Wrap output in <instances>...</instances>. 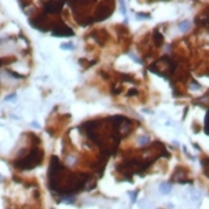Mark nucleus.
<instances>
[{
    "mask_svg": "<svg viewBox=\"0 0 209 209\" xmlns=\"http://www.w3.org/2000/svg\"><path fill=\"white\" fill-rule=\"evenodd\" d=\"M137 17H147V19L151 18V14L149 13H137Z\"/></svg>",
    "mask_w": 209,
    "mask_h": 209,
    "instance_id": "20",
    "label": "nucleus"
},
{
    "mask_svg": "<svg viewBox=\"0 0 209 209\" xmlns=\"http://www.w3.org/2000/svg\"><path fill=\"white\" fill-rule=\"evenodd\" d=\"M90 36H93L95 41L99 46H104L105 42H107V41L109 40V37H110V35H109V32L105 29H98V30L96 29V30H92Z\"/></svg>",
    "mask_w": 209,
    "mask_h": 209,
    "instance_id": "7",
    "label": "nucleus"
},
{
    "mask_svg": "<svg viewBox=\"0 0 209 209\" xmlns=\"http://www.w3.org/2000/svg\"><path fill=\"white\" fill-rule=\"evenodd\" d=\"M5 63H4V57H0V67L1 66H4Z\"/></svg>",
    "mask_w": 209,
    "mask_h": 209,
    "instance_id": "23",
    "label": "nucleus"
},
{
    "mask_svg": "<svg viewBox=\"0 0 209 209\" xmlns=\"http://www.w3.org/2000/svg\"><path fill=\"white\" fill-rule=\"evenodd\" d=\"M7 73L12 74V77H13V78H16V79H24V78H25V75L19 74V73L14 72V71H12V69H7Z\"/></svg>",
    "mask_w": 209,
    "mask_h": 209,
    "instance_id": "15",
    "label": "nucleus"
},
{
    "mask_svg": "<svg viewBox=\"0 0 209 209\" xmlns=\"http://www.w3.org/2000/svg\"><path fill=\"white\" fill-rule=\"evenodd\" d=\"M139 194V191H135V192H129V195L132 196V202L134 203L136 201V196Z\"/></svg>",
    "mask_w": 209,
    "mask_h": 209,
    "instance_id": "19",
    "label": "nucleus"
},
{
    "mask_svg": "<svg viewBox=\"0 0 209 209\" xmlns=\"http://www.w3.org/2000/svg\"><path fill=\"white\" fill-rule=\"evenodd\" d=\"M204 132H206V134L209 135V110L208 112H207V115H206V120H204Z\"/></svg>",
    "mask_w": 209,
    "mask_h": 209,
    "instance_id": "16",
    "label": "nucleus"
},
{
    "mask_svg": "<svg viewBox=\"0 0 209 209\" xmlns=\"http://www.w3.org/2000/svg\"><path fill=\"white\" fill-rule=\"evenodd\" d=\"M201 164L203 166V170H204V175L209 178V158H202L201 159Z\"/></svg>",
    "mask_w": 209,
    "mask_h": 209,
    "instance_id": "9",
    "label": "nucleus"
},
{
    "mask_svg": "<svg viewBox=\"0 0 209 209\" xmlns=\"http://www.w3.org/2000/svg\"><path fill=\"white\" fill-rule=\"evenodd\" d=\"M13 98H16V93H12L11 96H7L6 98H5V101H10V99H13Z\"/></svg>",
    "mask_w": 209,
    "mask_h": 209,
    "instance_id": "22",
    "label": "nucleus"
},
{
    "mask_svg": "<svg viewBox=\"0 0 209 209\" xmlns=\"http://www.w3.org/2000/svg\"><path fill=\"white\" fill-rule=\"evenodd\" d=\"M146 141H148V139H147V136H142V137H140V143H146Z\"/></svg>",
    "mask_w": 209,
    "mask_h": 209,
    "instance_id": "21",
    "label": "nucleus"
},
{
    "mask_svg": "<svg viewBox=\"0 0 209 209\" xmlns=\"http://www.w3.org/2000/svg\"><path fill=\"white\" fill-rule=\"evenodd\" d=\"M178 27H179V30L181 31H183V32H185V31H188L190 27V22H188V20H183L182 23L178 25Z\"/></svg>",
    "mask_w": 209,
    "mask_h": 209,
    "instance_id": "11",
    "label": "nucleus"
},
{
    "mask_svg": "<svg viewBox=\"0 0 209 209\" xmlns=\"http://www.w3.org/2000/svg\"><path fill=\"white\" fill-rule=\"evenodd\" d=\"M63 6H65V2H62V1H46V2H43V12L47 14L59 13V12H61Z\"/></svg>",
    "mask_w": 209,
    "mask_h": 209,
    "instance_id": "4",
    "label": "nucleus"
},
{
    "mask_svg": "<svg viewBox=\"0 0 209 209\" xmlns=\"http://www.w3.org/2000/svg\"><path fill=\"white\" fill-rule=\"evenodd\" d=\"M27 136L32 139V143H34L35 146H36V145H40V143H41V139L38 137V136H37V135H35L34 133H29V134H27Z\"/></svg>",
    "mask_w": 209,
    "mask_h": 209,
    "instance_id": "14",
    "label": "nucleus"
},
{
    "mask_svg": "<svg viewBox=\"0 0 209 209\" xmlns=\"http://www.w3.org/2000/svg\"><path fill=\"white\" fill-rule=\"evenodd\" d=\"M61 49H63V50H74V44H73L72 42L62 43V44H61Z\"/></svg>",
    "mask_w": 209,
    "mask_h": 209,
    "instance_id": "13",
    "label": "nucleus"
},
{
    "mask_svg": "<svg viewBox=\"0 0 209 209\" xmlns=\"http://www.w3.org/2000/svg\"><path fill=\"white\" fill-rule=\"evenodd\" d=\"M114 2L112 1H99L97 2L95 12L92 14V23H98L107 19L114 12Z\"/></svg>",
    "mask_w": 209,
    "mask_h": 209,
    "instance_id": "3",
    "label": "nucleus"
},
{
    "mask_svg": "<svg viewBox=\"0 0 209 209\" xmlns=\"http://www.w3.org/2000/svg\"><path fill=\"white\" fill-rule=\"evenodd\" d=\"M153 42H154L155 47L157 48H160L162 46V43H164V36L158 30V29H154L153 30Z\"/></svg>",
    "mask_w": 209,
    "mask_h": 209,
    "instance_id": "8",
    "label": "nucleus"
},
{
    "mask_svg": "<svg viewBox=\"0 0 209 209\" xmlns=\"http://www.w3.org/2000/svg\"><path fill=\"white\" fill-rule=\"evenodd\" d=\"M90 176L85 172H71L67 170L59 157L52 155L48 169V187L53 192L61 196H71L87 188Z\"/></svg>",
    "mask_w": 209,
    "mask_h": 209,
    "instance_id": "1",
    "label": "nucleus"
},
{
    "mask_svg": "<svg viewBox=\"0 0 209 209\" xmlns=\"http://www.w3.org/2000/svg\"><path fill=\"white\" fill-rule=\"evenodd\" d=\"M137 93H139V92H137V90H136L135 87H133V88H130V90H128L127 96H128V97H133V96H136Z\"/></svg>",
    "mask_w": 209,
    "mask_h": 209,
    "instance_id": "18",
    "label": "nucleus"
},
{
    "mask_svg": "<svg viewBox=\"0 0 209 209\" xmlns=\"http://www.w3.org/2000/svg\"><path fill=\"white\" fill-rule=\"evenodd\" d=\"M171 190H172V185L170 183H162L160 184V191H162V194L167 195V194L171 192Z\"/></svg>",
    "mask_w": 209,
    "mask_h": 209,
    "instance_id": "10",
    "label": "nucleus"
},
{
    "mask_svg": "<svg viewBox=\"0 0 209 209\" xmlns=\"http://www.w3.org/2000/svg\"><path fill=\"white\" fill-rule=\"evenodd\" d=\"M189 87H190V90H194V91H195V90H200V88H201V85H200L197 81L192 80L191 81V85H190Z\"/></svg>",
    "mask_w": 209,
    "mask_h": 209,
    "instance_id": "17",
    "label": "nucleus"
},
{
    "mask_svg": "<svg viewBox=\"0 0 209 209\" xmlns=\"http://www.w3.org/2000/svg\"><path fill=\"white\" fill-rule=\"evenodd\" d=\"M187 175H188V170L182 167V166H178L176 169L175 173L171 177V182H177V183H192L190 179L187 178Z\"/></svg>",
    "mask_w": 209,
    "mask_h": 209,
    "instance_id": "6",
    "label": "nucleus"
},
{
    "mask_svg": "<svg viewBox=\"0 0 209 209\" xmlns=\"http://www.w3.org/2000/svg\"><path fill=\"white\" fill-rule=\"evenodd\" d=\"M122 85H116V84H112L111 85V92H112V95H120L122 92Z\"/></svg>",
    "mask_w": 209,
    "mask_h": 209,
    "instance_id": "12",
    "label": "nucleus"
},
{
    "mask_svg": "<svg viewBox=\"0 0 209 209\" xmlns=\"http://www.w3.org/2000/svg\"><path fill=\"white\" fill-rule=\"evenodd\" d=\"M43 158H44V152L37 146H34L27 154H24V151H22L20 157L13 162V166L22 171L32 170L40 166L43 162Z\"/></svg>",
    "mask_w": 209,
    "mask_h": 209,
    "instance_id": "2",
    "label": "nucleus"
},
{
    "mask_svg": "<svg viewBox=\"0 0 209 209\" xmlns=\"http://www.w3.org/2000/svg\"><path fill=\"white\" fill-rule=\"evenodd\" d=\"M52 35L56 36V37H67V36H73L74 31L69 27H67L63 22H61L60 24L52 31Z\"/></svg>",
    "mask_w": 209,
    "mask_h": 209,
    "instance_id": "5",
    "label": "nucleus"
}]
</instances>
